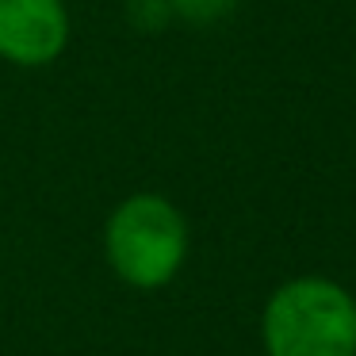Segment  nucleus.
Here are the masks:
<instances>
[{
    "instance_id": "f257e3e1",
    "label": "nucleus",
    "mask_w": 356,
    "mask_h": 356,
    "mask_svg": "<svg viewBox=\"0 0 356 356\" xmlns=\"http://www.w3.org/2000/svg\"><path fill=\"white\" fill-rule=\"evenodd\" d=\"M268 356H356V299L341 284L302 276L264 307Z\"/></svg>"
},
{
    "instance_id": "f03ea898",
    "label": "nucleus",
    "mask_w": 356,
    "mask_h": 356,
    "mask_svg": "<svg viewBox=\"0 0 356 356\" xmlns=\"http://www.w3.org/2000/svg\"><path fill=\"white\" fill-rule=\"evenodd\" d=\"M104 253L123 284L165 287L188 257V222L165 195H127L104 226Z\"/></svg>"
},
{
    "instance_id": "7ed1b4c3",
    "label": "nucleus",
    "mask_w": 356,
    "mask_h": 356,
    "mask_svg": "<svg viewBox=\"0 0 356 356\" xmlns=\"http://www.w3.org/2000/svg\"><path fill=\"white\" fill-rule=\"evenodd\" d=\"M73 19L65 0H0V58L19 70H42L65 54Z\"/></svg>"
},
{
    "instance_id": "20e7f679",
    "label": "nucleus",
    "mask_w": 356,
    "mask_h": 356,
    "mask_svg": "<svg viewBox=\"0 0 356 356\" xmlns=\"http://www.w3.org/2000/svg\"><path fill=\"white\" fill-rule=\"evenodd\" d=\"M238 0H165L169 16L184 19V24H195V27H207V24H218L234 12Z\"/></svg>"
}]
</instances>
